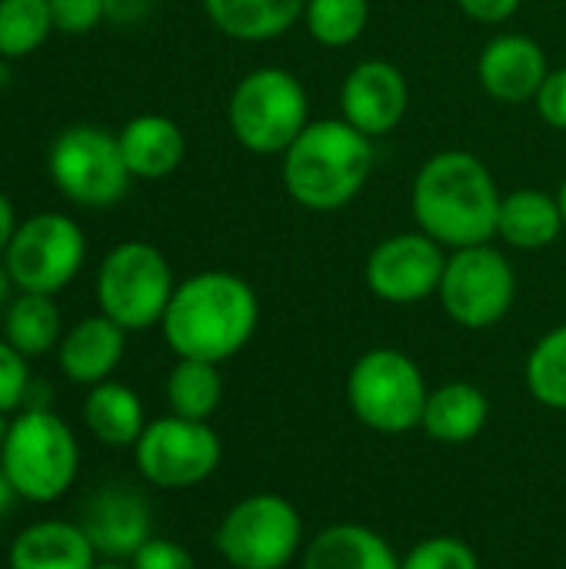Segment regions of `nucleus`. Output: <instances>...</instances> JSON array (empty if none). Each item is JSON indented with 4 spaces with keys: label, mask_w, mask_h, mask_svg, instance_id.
Wrapping results in <instances>:
<instances>
[{
    "label": "nucleus",
    "mask_w": 566,
    "mask_h": 569,
    "mask_svg": "<svg viewBox=\"0 0 566 569\" xmlns=\"http://www.w3.org/2000/svg\"><path fill=\"white\" fill-rule=\"evenodd\" d=\"M534 103H537V113L544 117L547 127L566 130V67L547 73V80H544V87L537 90Z\"/></svg>",
    "instance_id": "nucleus-34"
},
{
    "label": "nucleus",
    "mask_w": 566,
    "mask_h": 569,
    "mask_svg": "<svg viewBox=\"0 0 566 569\" xmlns=\"http://www.w3.org/2000/svg\"><path fill=\"white\" fill-rule=\"evenodd\" d=\"M53 30L50 0H0V57L20 60L47 43Z\"/></svg>",
    "instance_id": "nucleus-27"
},
{
    "label": "nucleus",
    "mask_w": 566,
    "mask_h": 569,
    "mask_svg": "<svg viewBox=\"0 0 566 569\" xmlns=\"http://www.w3.org/2000/svg\"><path fill=\"white\" fill-rule=\"evenodd\" d=\"M524 0H457V7L477 23H504L520 10Z\"/></svg>",
    "instance_id": "nucleus-35"
},
{
    "label": "nucleus",
    "mask_w": 566,
    "mask_h": 569,
    "mask_svg": "<svg viewBox=\"0 0 566 569\" xmlns=\"http://www.w3.org/2000/svg\"><path fill=\"white\" fill-rule=\"evenodd\" d=\"M93 569H133V567H123V560H103V563H97Z\"/></svg>",
    "instance_id": "nucleus-41"
},
{
    "label": "nucleus",
    "mask_w": 566,
    "mask_h": 569,
    "mask_svg": "<svg viewBox=\"0 0 566 569\" xmlns=\"http://www.w3.org/2000/svg\"><path fill=\"white\" fill-rule=\"evenodd\" d=\"M3 437H7V423H3V413H0V447H3Z\"/></svg>",
    "instance_id": "nucleus-42"
},
{
    "label": "nucleus",
    "mask_w": 566,
    "mask_h": 569,
    "mask_svg": "<svg viewBox=\"0 0 566 569\" xmlns=\"http://www.w3.org/2000/svg\"><path fill=\"white\" fill-rule=\"evenodd\" d=\"M10 287H13V280H10V273H7V267H3V260H0V307L10 300Z\"/></svg>",
    "instance_id": "nucleus-39"
},
{
    "label": "nucleus",
    "mask_w": 566,
    "mask_h": 569,
    "mask_svg": "<svg viewBox=\"0 0 566 569\" xmlns=\"http://www.w3.org/2000/svg\"><path fill=\"white\" fill-rule=\"evenodd\" d=\"M487 417H490V403L484 390L474 383L454 380V383L430 390L420 427L430 433V440L454 447V443H470L487 427Z\"/></svg>",
    "instance_id": "nucleus-23"
},
{
    "label": "nucleus",
    "mask_w": 566,
    "mask_h": 569,
    "mask_svg": "<svg viewBox=\"0 0 566 569\" xmlns=\"http://www.w3.org/2000/svg\"><path fill=\"white\" fill-rule=\"evenodd\" d=\"M304 540L300 513L277 493L244 497L217 527V550L234 569H284Z\"/></svg>",
    "instance_id": "nucleus-10"
},
{
    "label": "nucleus",
    "mask_w": 566,
    "mask_h": 569,
    "mask_svg": "<svg viewBox=\"0 0 566 569\" xmlns=\"http://www.w3.org/2000/svg\"><path fill=\"white\" fill-rule=\"evenodd\" d=\"M3 340L23 357H43L60 343V310L47 293H17L3 313Z\"/></svg>",
    "instance_id": "nucleus-25"
},
{
    "label": "nucleus",
    "mask_w": 566,
    "mask_h": 569,
    "mask_svg": "<svg viewBox=\"0 0 566 569\" xmlns=\"http://www.w3.org/2000/svg\"><path fill=\"white\" fill-rule=\"evenodd\" d=\"M304 23L320 47H350L370 23V0H307Z\"/></svg>",
    "instance_id": "nucleus-28"
},
{
    "label": "nucleus",
    "mask_w": 566,
    "mask_h": 569,
    "mask_svg": "<svg viewBox=\"0 0 566 569\" xmlns=\"http://www.w3.org/2000/svg\"><path fill=\"white\" fill-rule=\"evenodd\" d=\"M504 193L487 163L470 150H440L414 177L410 207L417 227L440 247L464 250L497 237Z\"/></svg>",
    "instance_id": "nucleus-2"
},
{
    "label": "nucleus",
    "mask_w": 566,
    "mask_h": 569,
    "mask_svg": "<svg viewBox=\"0 0 566 569\" xmlns=\"http://www.w3.org/2000/svg\"><path fill=\"white\" fill-rule=\"evenodd\" d=\"M130 567L133 569H197V563H193V557H190L180 543H173V540H160V537H150V540L137 550V557L130 560Z\"/></svg>",
    "instance_id": "nucleus-33"
},
{
    "label": "nucleus",
    "mask_w": 566,
    "mask_h": 569,
    "mask_svg": "<svg viewBox=\"0 0 566 569\" xmlns=\"http://www.w3.org/2000/svg\"><path fill=\"white\" fill-rule=\"evenodd\" d=\"M30 387H33V380H30L27 357L17 347H10L7 340H0V413L23 410Z\"/></svg>",
    "instance_id": "nucleus-31"
},
{
    "label": "nucleus",
    "mask_w": 566,
    "mask_h": 569,
    "mask_svg": "<svg viewBox=\"0 0 566 569\" xmlns=\"http://www.w3.org/2000/svg\"><path fill=\"white\" fill-rule=\"evenodd\" d=\"M260 323L254 287L230 270H203L177 283L160 320L167 347L180 360L224 363L237 357Z\"/></svg>",
    "instance_id": "nucleus-1"
},
{
    "label": "nucleus",
    "mask_w": 566,
    "mask_h": 569,
    "mask_svg": "<svg viewBox=\"0 0 566 569\" xmlns=\"http://www.w3.org/2000/svg\"><path fill=\"white\" fill-rule=\"evenodd\" d=\"M400 569H480V560L457 537H430L400 560Z\"/></svg>",
    "instance_id": "nucleus-30"
},
{
    "label": "nucleus",
    "mask_w": 566,
    "mask_h": 569,
    "mask_svg": "<svg viewBox=\"0 0 566 569\" xmlns=\"http://www.w3.org/2000/svg\"><path fill=\"white\" fill-rule=\"evenodd\" d=\"M410 103L407 77L390 60L357 63L340 87V117L367 137L390 133Z\"/></svg>",
    "instance_id": "nucleus-14"
},
{
    "label": "nucleus",
    "mask_w": 566,
    "mask_h": 569,
    "mask_svg": "<svg viewBox=\"0 0 566 569\" xmlns=\"http://www.w3.org/2000/svg\"><path fill=\"white\" fill-rule=\"evenodd\" d=\"M13 500H17V490H13V483H10L7 470L0 467V517L13 507Z\"/></svg>",
    "instance_id": "nucleus-38"
},
{
    "label": "nucleus",
    "mask_w": 566,
    "mask_h": 569,
    "mask_svg": "<svg viewBox=\"0 0 566 569\" xmlns=\"http://www.w3.org/2000/svg\"><path fill=\"white\" fill-rule=\"evenodd\" d=\"M427 397L430 390L420 367L394 347L367 350L347 377L354 417L377 433H404L420 427Z\"/></svg>",
    "instance_id": "nucleus-7"
},
{
    "label": "nucleus",
    "mask_w": 566,
    "mask_h": 569,
    "mask_svg": "<svg viewBox=\"0 0 566 569\" xmlns=\"http://www.w3.org/2000/svg\"><path fill=\"white\" fill-rule=\"evenodd\" d=\"M83 423L107 447H133L147 430L140 397L117 380H103L90 387L83 400Z\"/></svg>",
    "instance_id": "nucleus-24"
},
{
    "label": "nucleus",
    "mask_w": 566,
    "mask_h": 569,
    "mask_svg": "<svg viewBox=\"0 0 566 569\" xmlns=\"http://www.w3.org/2000/svg\"><path fill=\"white\" fill-rule=\"evenodd\" d=\"M13 233H17V213H13V203L7 200V193H0V257H3V250L10 247Z\"/></svg>",
    "instance_id": "nucleus-37"
},
{
    "label": "nucleus",
    "mask_w": 566,
    "mask_h": 569,
    "mask_svg": "<svg viewBox=\"0 0 566 569\" xmlns=\"http://www.w3.org/2000/svg\"><path fill=\"white\" fill-rule=\"evenodd\" d=\"M224 380L217 363L207 360H177V367L167 377V403L170 413L187 420H210L220 407Z\"/></svg>",
    "instance_id": "nucleus-26"
},
{
    "label": "nucleus",
    "mask_w": 566,
    "mask_h": 569,
    "mask_svg": "<svg viewBox=\"0 0 566 569\" xmlns=\"http://www.w3.org/2000/svg\"><path fill=\"white\" fill-rule=\"evenodd\" d=\"M123 347H127V330L117 327L110 317L97 313V317H83L80 323L70 327V333L60 337L57 363L67 380L97 387L110 380V373L123 360Z\"/></svg>",
    "instance_id": "nucleus-17"
},
{
    "label": "nucleus",
    "mask_w": 566,
    "mask_h": 569,
    "mask_svg": "<svg viewBox=\"0 0 566 569\" xmlns=\"http://www.w3.org/2000/svg\"><path fill=\"white\" fill-rule=\"evenodd\" d=\"M227 123L244 150L284 157V150L310 123L307 90L284 67H257L237 80L227 100Z\"/></svg>",
    "instance_id": "nucleus-5"
},
{
    "label": "nucleus",
    "mask_w": 566,
    "mask_h": 569,
    "mask_svg": "<svg viewBox=\"0 0 566 569\" xmlns=\"http://www.w3.org/2000/svg\"><path fill=\"white\" fill-rule=\"evenodd\" d=\"M304 569H400L394 547L360 523H334L304 553Z\"/></svg>",
    "instance_id": "nucleus-20"
},
{
    "label": "nucleus",
    "mask_w": 566,
    "mask_h": 569,
    "mask_svg": "<svg viewBox=\"0 0 566 569\" xmlns=\"http://www.w3.org/2000/svg\"><path fill=\"white\" fill-rule=\"evenodd\" d=\"M444 267V247L424 230H414L380 240L364 263V280L377 300L407 307L440 290Z\"/></svg>",
    "instance_id": "nucleus-13"
},
{
    "label": "nucleus",
    "mask_w": 566,
    "mask_h": 569,
    "mask_svg": "<svg viewBox=\"0 0 566 569\" xmlns=\"http://www.w3.org/2000/svg\"><path fill=\"white\" fill-rule=\"evenodd\" d=\"M150 503L127 487H107L83 503L80 527L103 560H133L150 540Z\"/></svg>",
    "instance_id": "nucleus-15"
},
{
    "label": "nucleus",
    "mask_w": 566,
    "mask_h": 569,
    "mask_svg": "<svg viewBox=\"0 0 566 569\" xmlns=\"http://www.w3.org/2000/svg\"><path fill=\"white\" fill-rule=\"evenodd\" d=\"M0 467L7 470L20 500L53 503L77 480V467H80L77 437L47 407L20 410L17 420L7 423Z\"/></svg>",
    "instance_id": "nucleus-4"
},
{
    "label": "nucleus",
    "mask_w": 566,
    "mask_h": 569,
    "mask_svg": "<svg viewBox=\"0 0 566 569\" xmlns=\"http://www.w3.org/2000/svg\"><path fill=\"white\" fill-rule=\"evenodd\" d=\"M444 313L467 330H487L500 323L517 297V277L510 260L490 243L464 247L447 257L437 290Z\"/></svg>",
    "instance_id": "nucleus-11"
},
{
    "label": "nucleus",
    "mask_w": 566,
    "mask_h": 569,
    "mask_svg": "<svg viewBox=\"0 0 566 569\" xmlns=\"http://www.w3.org/2000/svg\"><path fill=\"white\" fill-rule=\"evenodd\" d=\"M527 390L537 403L566 410V323L544 333L524 367Z\"/></svg>",
    "instance_id": "nucleus-29"
},
{
    "label": "nucleus",
    "mask_w": 566,
    "mask_h": 569,
    "mask_svg": "<svg viewBox=\"0 0 566 569\" xmlns=\"http://www.w3.org/2000/svg\"><path fill=\"white\" fill-rule=\"evenodd\" d=\"M123 163L137 180H163L187 157V137L177 120L163 113H140L117 133Z\"/></svg>",
    "instance_id": "nucleus-18"
},
{
    "label": "nucleus",
    "mask_w": 566,
    "mask_h": 569,
    "mask_svg": "<svg viewBox=\"0 0 566 569\" xmlns=\"http://www.w3.org/2000/svg\"><path fill=\"white\" fill-rule=\"evenodd\" d=\"M173 270L167 257L147 240L117 243L97 270V303L100 313L117 327L150 330L163 320L173 297Z\"/></svg>",
    "instance_id": "nucleus-6"
},
{
    "label": "nucleus",
    "mask_w": 566,
    "mask_h": 569,
    "mask_svg": "<svg viewBox=\"0 0 566 569\" xmlns=\"http://www.w3.org/2000/svg\"><path fill=\"white\" fill-rule=\"evenodd\" d=\"M3 267L20 293H60L87 260V237L67 213H33L17 223Z\"/></svg>",
    "instance_id": "nucleus-9"
},
{
    "label": "nucleus",
    "mask_w": 566,
    "mask_h": 569,
    "mask_svg": "<svg viewBox=\"0 0 566 569\" xmlns=\"http://www.w3.org/2000/svg\"><path fill=\"white\" fill-rule=\"evenodd\" d=\"M557 203H560V213H564V227H566V180L560 183V190H557Z\"/></svg>",
    "instance_id": "nucleus-40"
},
{
    "label": "nucleus",
    "mask_w": 566,
    "mask_h": 569,
    "mask_svg": "<svg viewBox=\"0 0 566 569\" xmlns=\"http://www.w3.org/2000/svg\"><path fill=\"white\" fill-rule=\"evenodd\" d=\"M307 0H203L210 23L244 43H264L284 37L297 20H304Z\"/></svg>",
    "instance_id": "nucleus-21"
},
{
    "label": "nucleus",
    "mask_w": 566,
    "mask_h": 569,
    "mask_svg": "<svg viewBox=\"0 0 566 569\" xmlns=\"http://www.w3.org/2000/svg\"><path fill=\"white\" fill-rule=\"evenodd\" d=\"M220 437L210 423L177 413L147 423L133 443L137 470L143 480L163 490H187L203 483L220 467Z\"/></svg>",
    "instance_id": "nucleus-12"
},
{
    "label": "nucleus",
    "mask_w": 566,
    "mask_h": 569,
    "mask_svg": "<svg viewBox=\"0 0 566 569\" xmlns=\"http://www.w3.org/2000/svg\"><path fill=\"white\" fill-rule=\"evenodd\" d=\"M374 173V137L354 123L314 120L284 150L280 180L294 203L314 213L347 207Z\"/></svg>",
    "instance_id": "nucleus-3"
},
{
    "label": "nucleus",
    "mask_w": 566,
    "mask_h": 569,
    "mask_svg": "<svg viewBox=\"0 0 566 569\" xmlns=\"http://www.w3.org/2000/svg\"><path fill=\"white\" fill-rule=\"evenodd\" d=\"M97 550L80 523L43 520L27 527L10 547V569H93Z\"/></svg>",
    "instance_id": "nucleus-19"
},
{
    "label": "nucleus",
    "mask_w": 566,
    "mask_h": 569,
    "mask_svg": "<svg viewBox=\"0 0 566 569\" xmlns=\"http://www.w3.org/2000/svg\"><path fill=\"white\" fill-rule=\"evenodd\" d=\"M53 30L67 37H83L103 20V0H50Z\"/></svg>",
    "instance_id": "nucleus-32"
},
{
    "label": "nucleus",
    "mask_w": 566,
    "mask_h": 569,
    "mask_svg": "<svg viewBox=\"0 0 566 569\" xmlns=\"http://www.w3.org/2000/svg\"><path fill=\"white\" fill-rule=\"evenodd\" d=\"M47 170L60 197L93 210L120 203L133 180L123 163L117 133L93 123H73L60 130L50 143Z\"/></svg>",
    "instance_id": "nucleus-8"
},
{
    "label": "nucleus",
    "mask_w": 566,
    "mask_h": 569,
    "mask_svg": "<svg viewBox=\"0 0 566 569\" xmlns=\"http://www.w3.org/2000/svg\"><path fill=\"white\" fill-rule=\"evenodd\" d=\"M153 0H103V20L117 27H133L150 13Z\"/></svg>",
    "instance_id": "nucleus-36"
},
{
    "label": "nucleus",
    "mask_w": 566,
    "mask_h": 569,
    "mask_svg": "<svg viewBox=\"0 0 566 569\" xmlns=\"http://www.w3.org/2000/svg\"><path fill=\"white\" fill-rule=\"evenodd\" d=\"M550 67L544 47L527 33H500L494 37L480 60L477 80L500 103H527L544 87Z\"/></svg>",
    "instance_id": "nucleus-16"
},
{
    "label": "nucleus",
    "mask_w": 566,
    "mask_h": 569,
    "mask_svg": "<svg viewBox=\"0 0 566 569\" xmlns=\"http://www.w3.org/2000/svg\"><path fill=\"white\" fill-rule=\"evenodd\" d=\"M564 213L557 197L524 187L500 200L497 237L517 250H544L564 233Z\"/></svg>",
    "instance_id": "nucleus-22"
}]
</instances>
